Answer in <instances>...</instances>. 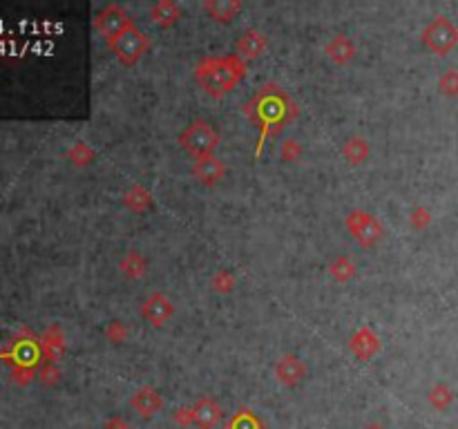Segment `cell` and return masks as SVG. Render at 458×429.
<instances>
[{"label":"cell","instance_id":"cell-24","mask_svg":"<svg viewBox=\"0 0 458 429\" xmlns=\"http://www.w3.org/2000/svg\"><path fill=\"white\" fill-rule=\"evenodd\" d=\"M364 429H385V427L380 425V423H371V425H367V427H364Z\"/></svg>","mask_w":458,"mask_h":429},{"label":"cell","instance_id":"cell-14","mask_svg":"<svg viewBox=\"0 0 458 429\" xmlns=\"http://www.w3.org/2000/svg\"><path fill=\"white\" fill-rule=\"evenodd\" d=\"M327 56L338 65H346L349 61H353L355 54H358V45L346 36V34H338L327 43Z\"/></svg>","mask_w":458,"mask_h":429},{"label":"cell","instance_id":"cell-6","mask_svg":"<svg viewBox=\"0 0 458 429\" xmlns=\"http://www.w3.org/2000/svg\"><path fill=\"white\" fill-rule=\"evenodd\" d=\"M173 313H175L173 302L168 296H164V293H152V296L143 302V307H141V315L146 317L152 326L166 324L168 320L173 317Z\"/></svg>","mask_w":458,"mask_h":429},{"label":"cell","instance_id":"cell-9","mask_svg":"<svg viewBox=\"0 0 458 429\" xmlns=\"http://www.w3.org/2000/svg\"><path fill=\"white\" fill-rule=\"evenodd\" d=\"M275 376L282 385L295 387V385H300L304 380V376H307V365H304L298 356H293V353H286V356H282L277 360Z\"/></svg>","mask_w":458,"mask_h":429},{"label":"cell","instance_id":"cell-4","mask_svg":"<svg viewBox=\"0 0 458 429\" xmlns=\"http://www.w3.org/2000/svg\"><path fill=\"white\" fill-rule=\"evenodd\" d=\"M110 47H112V52L123 65H134L148 52V36L143 31H139L134 25H130L121 36L110 40Z\"/></svg>","mask_w":458,"mask_h":429},{"label":"cell","instance_id":"cell-23","mask_svg":"<svg viewBox=\"0 0 458 429\" xmlns=\"http://www.w3.org/2000/svg\"><path fill=\"white\" fill-rule=\"evenodd\" d=\"M105 429H130V423L121 416H112L105 420Z\"/></svg>","mask_w":458,"mask_h":429},{"label":"cell","instance_id":"cell-12","mask_svg":"<svg viewBox=\"0 0 458 429\" xmlns=\"http://www.w3.org/2000/svg\"><path fill=\"white\" fill-rule=\"evenodd\" d=\"M268 40L262 31L257 29H246L240 40H237V58L242 61H253V58H259L266 52Z\"/></svg>","mask_w":458,"mask_h":429},{"label":"cell","instance_id":"cell-21","mask_svg":"<svg viewBox=\"0 0 458 429\" xmlns=\"http://www.w3.org/2000/svg\"><path fill=\"white\" fill-rule=\"evenodd\" d=\"M210 284H213V289H215V291H219V293H228V291H233L235 277H233L231 273H228V271H219V273L213 275V280H210Z\"/></svg>","mask_w":458,"mask_h":429},{"label":"cell","instance_id":"cell-13","mask_svg":"<svg viewBox=\"0 0 458 429\" xmlns=\"http://www.w3.org/2000/svg\"><path fill=\"white\" fill-rule=\"evenodd\" d=\"M349 349L358 360H371L380 349V340H378L376 333L364 326V329L353 333V338L349 342Z\"/></svg>","mask_w":458,"mask_h":429},{"label":"cell","instance_id":"cell-10","mask_svg":"<svg viewBox=\"0 0 458 429\" xmlns=\"http://www.w3.org/2000/svg\"><path fill=\"white\" fill-rule=\"evenodd\" d=\"M130 405L139 416L152 418L164 409V396H161L157 389H152V387H141V389H137L132 393Z\"/></svg>","mask_w":458,"mask_h":429},{"label":"cell","instance_id":"cell-5","mask_svg":"<svg viewBox=\"0 0 458 429\" xmlns=\"http://www.w3.org/2000/svg\"><path fill=\"white\" fill-rule=\"evenodd\" d=\"M130 18H128V12L123 10V7H118V5H107V7H103L99 14H97V18H94V27H97V31L101 34L103 38H107V43L110 40H114L116 36H121V34L130 27Z\"/></svg>","mask_w":458,"mask_h":429},{"label":"cell","instance_id":"cell-17","mask_svg":"<svg viewBox=\"0 0 458 429\" xmlns=\"http://www.w3.org/2000/svg\"><path fill=\"white\" fill-rule=\"evenodd\" d=\"M118 268H121V275L128 277V280H139L148 271V259L139 250H128L118 262Z\"/></svg>","mask_w":458,"mask_h":429},{"label":"cell","instance_id":"cell-11","mask_svg":"<svg viewBox=\"0 0 458 429\" xmlns=\"http://www.w3.org/2000/svg\"><path fill=\"white\" fill-rule=\"evenodd\" d=\"M224 411L219 407V402L213 398H199L197 405L192 407V423L199 429H215L222 423Z\"/></svg>","mask_w":458,"mask_h":429},{"label":"cell","instance_id":"cell-8","mask_svg":"<svg viewBox=\"0 0 458 429\" xmlns=\"http://www.w3.org/2000/svg\"><path fill=\"white\" fill-rule=\"evenodd\" d=\"M192 174L197 177V181L201 183V186H217V183L224 179L226 168L222 164V159H217L215 155H210V157L194 159Z\"/></svg>","mask_w":458,"mask_h":429},{"label":"cell","instance_id":"cell-7","mask_svg":"<svg viewBox=\"0 0 458 429\" xmlns=\"http://www.w3.org/2000/svg\"><path fill=\"white\" fill-rule=\"evenodd\" d=\"M422 38H425V45L429 49H434L436 54H445L449 47L454 45L456 40V31L449 27V23L438 18L429 25V27L425 29V34H422Z\"/></svg>","mask_w":458,"mask_h":429},{"label":"cell","instance_id":"cell-18","mask_svg":"<svg viewBox=\"0 0 458 429\" xmlns=\"http://www.w3.org/2000/svg\"><path fill=\"white\" fill-rule=\"evenodd\" d=\"M342 155L349 164L360 166V164L367 161V157H369V143L364 141L362 137H351L349 141L344 143Z\"/></svg>","mask_w":458,"mask_h":429},{"label":"cell","instance_id":"cell-15","mask_svg":"<svg viewBox=\"0 0 458 429\" xmlns=\"http://www.w3.org/2000/svg\"><path fill=\"white\" fill-rule=\"evenodd\" d=\"M181 18V10L177 7L173 0H159L150 7V21L157 27H173Z\"/></svg>","mask_w":458,"mask_h":429},{"label":"cell","instance_id":"cell-22","mask_svg":"<svg viewBox=\"0 0 458 429\" xmlns=\"http://www.w3.org/2000/svg\"><path fill=\"white\" fill-rule=\"evenodd\" d=\"M92 157H94V153H92L90 148H86L83 143H79V146H74V150L70 153V159L76 164V166H86L92 161Z\"/></svg>","mask_w":458,"mask_h":429},{"label":"cell","instance_id":"cell-16","mask_svg":"<svg viewBox=\"0 0 458 429\" xmlns=\"http://www.w3.org/2000/svg\"><path fill=\"white\" fill-rule=\"evenodd\" d=\"M203 10L217 23H231L242 12V3H237V0H208V3H203Z\"/></svg>","mask_w":458,"mask_h":429},{"label":"cell","instance_id":"cell-19","mask_svg":"<svg viewBox=\"0 0 458 429\" xmlns=\"http://www.w3.org/2000/svg\"><path fill=\"white\" fill-rule=\"evenodd\" d=\"M355 271H358V266H355V262H351V259L346 255L335 257L333 262H331V266H329V273H331V277H333L335 282H349V280H353Z\"/></svg>","mask_w":458,"mask_h":429},{"label":"cell","instance_id":"cell-2","mask_svg":"<svg viewBox=\"0 0 458 429\" xmlns=\"http://www.w3.org/2000/svg\"><path fill=\"white\" fill-rule=\"evenodd\" d=\"M179 143L188 155H192L194 159H201V157L215 155V148L219 143V134L210 123L194 121L179 134Z\"/></svg>","mask_w":458,"mask_h":429},{"label":"cell","instance_id":"cell-20","mask_svg":"<svg viewBox=\"0 0 458 429\" xmlns=\"http://www.w3.org/2000/svg\"><path fill=\"white\" fill-rule=\"evenodd\" d=\"M150 201H152L150 192L143 186H132L123 197V204L130 210H134V213H143V210L150 206Z\"/></svg>","mask_w":458,"mask_h":429},{"label":"cell","instance_id":"cell-1","mask_svg":"<svg viewBox=\"0 0 458 429\" xmlns=\"http://www.w3.org/2000/svg\"><path fill=\"white\" fill-rule=\"evenodd\" d=\"M242 72H244V63H242V58H237V56L208 58V61H203L199 65L197 81L208 94L222 96L240 83Z\"/></svg>","mask_w":458,"mask_h":429},{"label":"cell","instance_id":"cell-3","mask_svg":"<svg viewBox=\"0 0 458 429\" xmlns=\"http://www.w3.org/2000/svg\"><path fill=\"white\" fill-rule=\"evenodd\" d=\"M346 231L351 233V237L362 244V246H376V244L385 237V229L376 217L367 210H351L346 215Z\"/></svg>","mask_w":458,"mask_h":429}]
</instances>
